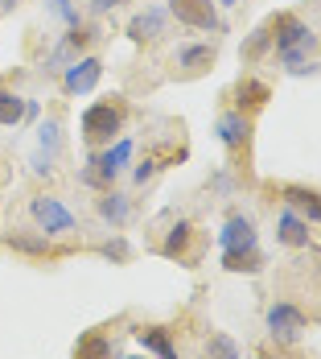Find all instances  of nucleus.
<instances>
[{
	"instance_id": "obj_1",
	"label": "nucleus",
	"mask_w": 321,
	"mask_h": 359,
	"mask_svg": "<svg viewBox=\"0 0 321 359\" xmlns=\"http://www.w3.org/2000/svg\"><path fill=\"white\" fill-rule=\"evenodd\" d=\"M268 25H272V41H276V58H280L292 74H305L309 71L305 58H309V50L318 46V34H313L301 17H292V13L272 17Z\"/></svg>"
},
{
	"instance_id": "obj_2",
	"label": "nucleus",
	"mask_w": 321,
	"mask_h": 359,
	"mask_svg": "<svg viewBox=\"0 0 321 359\" xmlns=\"http://www.w3.org/2000/svg\"><path fill=\"white\" fill-rule=\"evenodd\" d=\"M78 128H83V141L87 144H111L120 137V128H124V111L111 100H99V104H91V108L83 111Z\"/></svg>"
},
{
	"instance_id": "obj_3",
	"label": "nucleus",
	"mask_w": 321,
	"mask_h": 359,
	"mask_svg": "<svg viewBox=\"0 0 321 359\" xmlns=\"http://www.w3.org/2000/svg\"><path fill=\"white\" fill-rule=\"evenodd\" d=\"M132 161V141H115L107 144L104 153H91V165L83 170V182L87 186H99V190H111L115 174Z\"/></svg>"
},
{
	"instance_id": "obj_4",
	"label": "nucleus",
	"mask_w": 321,
	"mask_h": 359,
	"mask_svg": "<svg viewBox=\"0 0 321 359\" xmlns=\"http://www.w3.org/2000/svg\"><path fill=\"white\" fill-rule=\"evenodd\" d=\"M29 215H34V223L41 227V236H71L74 227H78V219H74L71 207H66L62 198H50V194L29 198Z\"/></svg>"
},
{
	"instance_id": "obj_5",
	"label": "nucleus",
	"mask_w": 321,
	"mask_h": 359,
	"mask_svg": "<svg viewBox=\"0 0 321 359\" xmlns=\"http://www.w3.org/2000/svg\"><path fill=\"white\" fill-rule=\"evenodd\" d=\"M169 13L190 29H206V34H222V17L214 8V0H169Z\"/></svg>"
},
{
	"instance_id": "obj_6",
	"label": "nucleus",
	"mask_w": 321,
	"mask_h": 359,
	"mask_svg": "<svg viewBox=\"0 0 321 359\" xmlns=\"http://www.w3.org/2000/svg\"><path fill=\"white\" fill-rule=\"evenodd\" d=\"M99 79H104V62L95 54H83V58H74L71 67L62 71V91L66 95H87V91L99 87Z\"/></svg>"
},
{
	"instance_id": "obj_7",
	"label": "nucleus",
	"mask_w": 321,
	"mask_h": 359,
	"mask_svg": "<svg viewBox=\"0 0 321 359\" xmlns=\"http://www.w3.org/2000/svg\"><path fill=\"white\" fill-rule=\"evenodd\" d=\"M309 326V318L292 306V302H276L272 310H268V330H272V339H280V343H292V339H301V330Z\"/></svg>"
},
{
	"instance_id": "obj_8",
	"label": "nucleus",
	"mask_w": 321,
	"mask_h": 359,
	"mask_svg": "<svg viewBox=\"0 0 321 359\" xmlns=\"http://www.w3.org/2000/svg\"><path fill=\"white\" fill-rule=\"evenodd\" d=\"M218 244H222V252H251L255 248V223L248 215H231L218 231Z\"/></svg>"
},
{
	"instance_id": "obj_9",
	"label": "nucleus",
	"mask_w": 321,
	"mask_h": 359,
	"mask_svg": "<svg viewBox=\"0 0 321 359\" xmlns=\"http://www.w3.org/2000/svg\"><path fill=\"white\" fill-rule=\"evenodd\" d=\"M280 198H285L288 211H297L305 223H321V194L318 190H309V186H285Z\"/></svg>"
},
{
	"instance_id": "obj_10",
	"label": "nucleus",
	"mask_w": 321,
	"mask_h": 359,
	"mask_svg": "<svg viewBox=\"0 0 321 359\" xmlns=\"http://www.w3.org/2000/svg\"><path fill=\"white\" fill-rule=\"evenodd\" d=\"M91 41H95V29H87V25H71V34L58 41V50H54L50 62H54V67H62V62L71 67L74 58H83V50H87Z\"/></svg>"
},
{
	"instance_id": "obj_11",
	"label": "nucleus",
	"mask_w": 321,
	"mask_h": 359,
	"mask_svg": "<svg viewBox=\"0 0 321 359\" xmlns=\"http://www.w3.org/2000/svg\"><path fill=\"white\" fill-rule=\"evenodd\" d=\"M276 236H280V244H288V248H309V223L297 215V211H280V219H276Z\"/></svg>"
},
{
	"instance_id": "obj_12",
	"label": "nucleus",
	"mask_w": 321,
	"mask_h": 359,
	"mask_svg": "<svg viewBox=\"0 0 321 359\" xmlns=\"http://www.w3.org/2000/svg\"><path fill=\"white\" fill-rule=\"evenodd\" d=\"M165 34V8H144L128 21V37L132 41H152V37Z\"/></svg>"
},
{
	"instance_id": "obj_13",
	"label": "nucleus",
	"mask_w": 321,
	"mask_h": 359,
	"mask_svg": "<svg viewBox=\"0 0 321 359\" xmlns=\"http://www.w3.org/2000/svg\"><path fill=\"white\" fill-rule=\"evenodd\" d=\"M248 133H251V124H248V116H243V111H227V116L218 120V141L227 144V149L248 144Z\"/></svg>"
},
{
	"instance_id": "obj_14",
	"label": "nucleus",
	"mask_w": 321,
	"mask_h": 359,
	"mask_svg": "<svg viewBox=\"0 0 321 359\" xmlns=\"http://www.w3.org/2000/svg\"><path fill=\"white\" fill-rule=\"evenodd\" d=\"M99 215H104L111 227H124V223H128V215H132L128 194H120V190H104V198H99Z\"/></svg>"
},
{
	"instance_id": "obj_15",
	"label": "nucleus",
	"mask_w": 321,
	"mask_h": 359,
	"mask_svg": "<svg viewBox=\"0 0 321 359\" xmlns=\"http://www.w3.org/2000/svg\"><path fill=\"white\" fill-rule=\"evenodd\" d=\"M136 339H141L144 351H152V355H161V359H178V347H173L169 330H161V326H144V330H136Z\"/></svg>"
},
{
	"instance_id": "obj_16",
	"label": "nucleus",
	"mask_w": 321,
	"mask_h": 359,
	"mask_svg": "<svg viewBox=\"0 0 321 359\" xmlns=\"http://www.w3.org/2000/svg\"><path fill=\"white\" fill-rule=\"evenodd\" d=\"M214 46H178V67L181 71H206V67H214Z\"/></svg>"
},
{
	"instance_id": "obj_17",
	"label": "nucleus",
	"mask_w": 321,
	"mask_h": 359,
	"mask_svg": "<svg viewBox=\"0 0 321 359\" xmlns=\"http://www.w3.org/2000/svg\"><path fill=\"white\" fill-rule=\"evenodd\" d=\"M21 120H25V100H21L17 91L0 87V124H4V128H17Z\"/></svg>"
},
{
	"instance_id": "obj_18",
	"label": "nucleus",
	"mask_w": 321,
	"mask_h": 359,
	"mask_svg": "<svg viewBox=\"0 0 321 359\" xmlns=\"http://www.w3.org/2000/svg\"><path fill=\"white\" fill-rule=\"evenodd\" d=\"M74 359H111V343H107L99 330H91V334H83V339H78Z\"/></svg>"
},
{
	"instance_id": "obj_19",
	"label": "nucleus",
	"mask_w": 321,
	"mask_h": 359,
	"mask_svg": "<svg viewBox=\"0 0 321 359\" xmlns=\"http://www.w3.org/2000/svg\"><path fill=\"white\" fill-rule=\"evenodd\" d=\"M37 149H41V157L54 161V153L62 149V128H58V120H41V124H37Z\"/></svg>"
},
{
	"instance_id": "obj_20",
	"label": "nucleus",
	"mask_w": 321,
	"mask_h": 359,
	"mask_svg": "<svg viewBox=\"0 0 321 359\" xmlns=\"http://www.w3.org/2000/svg\"><path fill=\"white\" fill-rule=\"evenodd\" d=\"M222 269H231V273H259L264 269V260H259V252H222Z\"/></svg>"
},
{
	"instance_id": "obj_21",
	"label": "nucleus",
	"mask_w": 321,
	"mask_h": 359,
	"mask_svg": "<svg viewBox=\"0 0 321 359\" xmlns=\"http://www.w3.org/2000/svg\"><path fill=\"white\" fill-rule=\"evenodd\" d=\"M190 236H194V227H190L185 219H178V223L169 227V236H165V244H161V252H165V256H181V252L190 248Z\"/></svg>"
},
{
	"instance_id": "obj_22",
	"label": "nucleus",
	"mask_w": 321,
	"mask_h": 359,
	"mask_svg": "<svg viewBox=\"0 0 321 359\" xmlns=\"http://www.w3.org/2000/svg\"><path fill=\"white\" fill-rule=\"evenodd\" d=\"M8 248L29 252V256H45V252H50V236H21V231H13V236H8Z\"/></svg>"
},
{
	"instance_id": "obj_23",
	"label": "nucleus",
	"mask_w": 321,
	"mask_h": 359,
	"mask_svg": "<svg viewBox=\"0 0 321 359\" xmlns=\"http://www.w3.org/2000/svg\"><path fill=\"white\" fill-rule=\"evenodd\" d=\"M268 83H259V79H243L239 83V104H248V108H259V104H268Z\"/></svg>"
},
{
	"instance_id": "obj_24",
	"label": "nucleus",
	"mask_w": 321,
	"mask_h": 359,
	"mask_svg": "<svg viewBox=\"0 0 321 359\" xmlns=\"http://www.w3.org/2000/svg\"><path fill=\"white\" fill-rule=\"evenodd\" d=\"M268 41H272V25H264V29H255V34H251V41L243 46V58H248V62H255V58L264 54V46H268Z\"/></svg>"
},
{
	"instance_id": "obj_25",
	"label": "nucleus",
	"mask_w": 321,
	"mask_h": 359,
	"mask_svg": "<svg viewBox=\"0 0 321 359\" xmlns=\"http://www.w3.org/2000/svg\"><path fill=\"white\" fill-rule=\"evenodd\" d=\"M211 359H239V347L227 334H211Z\"/></svg>"
},
{
	"instance_id": "obj_26",
	"label": "nucleus",
	"mask_w": 321,
	"mask_h": 359,
	"mask_svg": "<svg viewBox=\"0 0 321 359\" xmlns=\"http://www.w3.org/2000/svg\"><path fill=\"white\" fill-rule=\"evenodd\" d=\"M50 8H54V13H58L66 25H83V21H78V8H74L71 0H50Z\"/></svg>"
},
{
	"instance_id": "obj_27",
	"label": "nucleus",
	"mask_w": 321,
	"mask_h": 359,
	"mask_svg": "<svg viewBox=\"0 0 321 359\" xmlns=\"http://www.w3.org/2000/svg\"><path fill=\"white\" fill-rule=\"evenodd\" d=\"M104 256L107 260H128V244L124 240H111V244H104Z\"/></svg>"
},
{
	"instance_id": "obj_28",
	"label": "nucleus",
	"mask_w": 321,
	"mask_h": 359,
	"mask_svg": "<svg viewBox=\"0 0 321 359\" xmlns=\"http://www.w3.org/2000/svg\"><path fill=\"white\" fill-rule=\"evenodd\" d=\"M152 174H157V165H152V161H144V165H136V174H132V178H136V182L144 186V182L152 178Z\"/></svg>"
},
{
	"instance_id": "obj_29",
	"label": "nucleus",
	"mask_w": 321,
	"mask_h": 359,
	"mask_svg": "<svg viewBox=\"0 0 321 359\" xmlns=\"http://www.w3.org/2000/svg\"><path fill=\"white\" fill-rule=\"evenodd\" d=\"M120 4H128V0H91L95 13H111V8H120Z\"/></svg>"
},
{
	"instance_id": "obj_30",
	"label": "nucleus",
	"mask_w": 321,
	"mask_h": 359,
	"mask_svg": "<svg viewBox=\"0 0 321 359\" xmlns=\"http://www.w3.org/2000/svg\"><path fill=\"white\" fill-rule=\"evenodd\" d=\"M17 4H21V0H0V13H13Z\"/></svg>"
},
{
	"instance_id": "obj_31",
	"label": "nucleus",
	"mask_w": 321,
	"mask_h": 359,
	"mask_svg": "<svg viewBox=\"0 0 321 359\" xmlns=\"http://www.w3.org/2000/svg\"><path fill=\"white\" fill-rule=\"evenodd\" d=\"M214 4H222V8H231V4H235V0H214Z\"/></svg>"
},
{
	"instance_id": "obj_32",
	"label": "nucleus",
	"mask_w": 321,
	"mask_h": 359,
	"mask_svg": "<svg viewBox=\"0 0 321 359\" xmlns=\"http://www.w3.org/2000/svg\"><path fill=\"white\" fill-rule=\"evenodd\" d=\"M128 359H148V355H128Z\"/></svg>"
},
{
	"instance_id": "obj_33",
	"label": "nucleus",
	"mask_w": 321,
	"mask_h": 359,
	"mask_svg": "<svg viewBox=\"0 0 321 359\" xmlns=\"http://www.w3.org/2000/svg\"><path fill=\"white\" fill-rule=\"evenodd\" d=\"M259 359H268V355H259Z\"/></svg>"
},
{
	"instance_id": "obj_34",
	"label": "nucleus",
	"mask_w": 321,
	"mask_h": 359,
	"mask_svg": "<svg viewBox=\"0 0 321 359\" xmlns=\"http://www.w3.org/2000/svg\"><path fill=\"white\" fill-rule=\"evenodd\" d=\"M206 359H211V355H206Z\"/></svg>"
}]
</instances>
